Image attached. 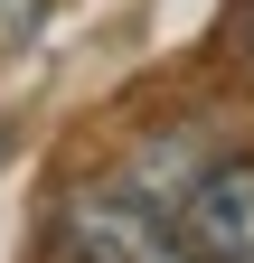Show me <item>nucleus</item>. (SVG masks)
<instances>
[{
    "label": "nucleus",
    "mask_w": 254,
    "mask_h": 263,
    "mask_svg": "<svg viewBox=\"0 0 254 263\" xmlns=\"http://www.w3.org/2000/svg\"><path fill=\"white\" fill-rule=\"evenodd\" d=\"M57 245H66V263H198V254L179 245L170 216H151L141 197H122V188H85V197H66Z\"/></svg>",
    "instance_id": "f257e3e1"
},
{
    "label": "nucleus",
    "mask_w": 254,
    "mask_h": 263,
    "mask_svg": "<svg viewBox=\"0 0 254 263\" xmlns=\"http://www.w3.org/2000/svg\"><path fill=\"white\" fill-rule=\"evenodd\" d=\"M179 245L198 263H254V160H216L179 197Z\"/></svg>",
    "instance_id": "f03ea898"
},
{
    "label": "nucleus",
    "mask_w": 254,
    "mask_h": 263,
    "mask_svg": "<svg viewBox=\"0 0 254 263\" xmlns=\"http://www.w3.org/2000/svg\"><path fill=\"white\" fill-rule=\"evenodd\" d=\"M38 19H47V0H0V57L38 38Z\"/></svg>",
    "instance_id": "7ed1b4c3"
},
{
    "label": "nucleus",
    "mask_w": 254,
    "mask_h": 263,
    "mask_svg": "<svg viewBox=\"0 0 254 263\" xmlns=\"http://www.w3.org/2000/svg\"><path fill=\"white\" fill-rule=\"evenodd\" d=\"M245 38H254V19H245Z\"/></svg>",
    "instance_id": "20e7f679"
}]
</instances>
